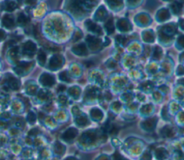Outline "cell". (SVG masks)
<instances>
[{"mask_svg":"<svg viewBox=\"0 0 184 160\" xmlns=\"http://www.w3.org/2000/svg\"><path fill=\"white\" fill-rule=\"evenodd\" d=\"M179 83L181 84H184V79H181V80H179Z\"/></svg>","mask_w":184,"mask_h":160,"instance_id":"cell-29","label":"cell"},{"mask_svg":"<svg viewBox=\"0 0 184 160\" xmlns=\"http://www.w3.org/2000/svg\"><path fill=\"white\" fill-rule=\"evenodd\" d=\"M28 23V18L23 13H20L17 17V24L20 26H25Z\"/></svg>","mask_w":184,"mask_h":160,"instance_id":"cell-14","label":"cell"},{"mask_svg":"<svg viewBox=\"0 0 184 160\" xmlns=\"http://www.w3.org/2000/svg\"><path fill=\"white\" fill-rule=\"evenodd\" d=\"M38 133V129H32L30 131V133H29V134L30 135H32V134H33V135H35V134H37Z\"/></svg>","mask_w":184,"mask_h":160,"instance_id":"cell-27","label":"cell"},{"mask_svg":"<svg viewBox=\"0 0 184 160\" xmlns=\"http://www.w3.org/2000/svg\"><path fill=\"white\" fill-rule=\"evenodd\" d=\"M172 7H173V12H175V13L178 14L180 12V4H177V3L176 2V4H173Z\"/></svg>","mask_w":184,"mask_h":160,"instance_id":"cell-22","label":"cell"},{"mask_svg":"<svg viewBox=\"0 0 184 160\" xmlns=\"http://www.w3.org/2000/svg\"><path fill=\"white\" fill-rule=\"evenodd\" d=\"M161 134L163 137L166 138H171L173 137L175 132H174L173 128L168 125V126L163 127V129L161 130Z\"/></svg>","mask_w":184,"mask_h":160,"instance_id":"cell-10","label":"cell"},{"mask_svg":"<svg viewBox=\"0 0 184 160\" xmlns=\"http://www.w3.org/2000/svg\"><path fill=\"white\" fill-rule=\"evenodd\" d=\"M59 78L61 80H63V81L68 82V83L71 82V79H70L69 75H68V73H67V72H66V71H63V72H61L59 75Z\"/></svg>","mask_w":184,"mask_h":160,"instance_id":"cell-15","label":"cell"},{"mask_svg":"<svg viewBox=\"0 0 184 160\" xmlns=\"http://www.w3.org/2000/svg\"><path fill=\"white\" fill-rule=\"evenodd\" d=\"M77 130L74 128H71V129H68L64 134H63V139L66 141H71L74 139L77 135Z\"/></svg>","mask_w":184,"mask_h":160,"instance_id":"cell-6","label":"cell"},{"mask_svg":"<svg viewBox=\"0 0 184 160\" xmlns=\"http://www.w3.org/2000/svg\"><path fill=\"white\" fill-rule=\"evenodd\" d=\"M114 160H127V159H126L125 157H123L122 156H121L119 152H116L115 153V154H114Z\"/></svg>","mask_w":184,"mask_h":160,"instance_id":"cell-21","label":"cell"},{"mask_svg":"<svg viewBox=\"0 0 184 160\" xmlns=\"http://www.w3.org/2000/svg\"><path fill=\"white\" fill-rule=\"evenodd\" d=\"M142 160H151V154L148 152H146L142 157Z\"/></svg>","mask_w":184,"mask_h":160,"instance_id":"cell-23","label":"cell"},{"mask_svg":"<svg viewBox=\"0 0 184 160\" xmlns=\"http://www.w3.org/2000/svg\"><path fill=\"white\" fill-rule=\"evenodd\" d=\"M63 64V59L59 55H54L50 60L49 63V68L52 70H56L61 68Z\"/></svg>","mask_w":184,"mask_h":160,"instance_id":"cell-1","label":"cell"},{"mask_svg":"<svg viewBox=\"0 0 184 160\" xmlns=\"http://www.w3.org/2000/svg\"><path fill=\"white\" fill-rule=\"evenodd\" d=\"M105 27H106V29H107V30L108 31V32L109 33H111V32H114L113 20H112V19L109 20V21L107 23V24L105 25Z\"/></svg>","mask_w":184,"mask_h":160,"instance_id":"cell-16","label":"cell"},{"mask_svg":"<svg viewBox=\"0 0 184 160\" xmlns=\"http://www.w3.org/2000/svg\"><path fill=\"white\" fill-rule=\"evenodd\" d=\"M65 89H66V87H65L64 85H60L58 88V91H60V92L63 91Z\"/></svg>","mask_w":184,"mask_h":160,"instance_id":"cell-28","label":"cell"},{"mask_svg":"<svg viewBox=\"0 0 184 160\" xmlns=\"http://www.w3.org/2000/svg\"><path fill=\"white\" fill-rule=\"evenodd\" d=\"M2 25L3 26L5 27L8 28V29H12L15 26V19H14L13 16L10 15H6L3 17L2 18Z\"/></svg>","mask_w":184,"mask_h":160,"instance_id":"cell-4","label":"cell"},{"mask_svg":"<svg viewBox=\"0 0 184 160\" xmlns=\"http://www.w3.org/2000/svg\"><path fill=\"white\" fill-rule=\"evenodd\" d=\"M33 85H30L29 87H28V88L27 89V93H29V94L30 95H34L35 93H36V89H37V87H35V88H33Z\"/></svg>","mask_w":184,"mask_h":160,"instance_id":"cell-19","label":"cell"},{"mask_svg":"<svg viewBox=\"0 0 184 160\" xmlns=\"http://www.w3.org/2000/svg\"><path fill=\"white\" fill-rule=\"evenodd\" d=\"M36 116L33 112H30L28 115V120L30 123H34L35 122Z\"/></svg>","mask_w":184,"mask_h":160,"instance_id":"cell-18","label":"cell"},{"mask_svg":"<svg viewBox=\"0 0 184 160\" xmlns=\"http://www.w3.org/2000/svg\"><path fill=\"white\" fill-rule=\"evenodd\" d=\"M16 8H17V4L14 1H7L4 3V9L7 12H12V11L15 10Z\"/></svg>","mask_w":184,"mask_h":160,"instance_id":"cell-13","label":"cell"},{"mask_svg":"<svg viewBox=\"0 0 184 160\" xmlns=\"http://www.w3.org/2000/svg\"><path fill=\"white\" fill-rule=\"evenodd\" d=\"M72 50L74 53L79 55H84L87 54L86 47L84 44H80V45L74 46Z\"/></svg>","mask_w":184,"mask_h":160,"instance_id":"cell-8","label":"cell"},{"mask_svg":"<svg viewBox=\"0 0 184 160\" xmlns=\"http://www.w3.org/2000/svg\"><path fill=\"white\" fill-rule=\"evenodd\" d=\"M64 150H65V147H63L62 144H61L59 142H58V143L55 144V151H56L57 153L62 154L63 152H64Z\"/></svg>","mask_w":184,"mask_h":160,"instance_id":"cell-17","label":"cell"},{"mask_svg":"<svg viewBox=\"0 0 184 160\" xmlns=\"http://www.w3.org/2000/svg\"><path fill=\"white\" fill-rule=\"evenodd\" d=\"M76 121L79 125H85L87 123V118L85 117H80L78 118Z\"/></svg>","mask_w":184,"mask_h":160,"instance_id":"cell-20","label":"cell"},{"mask_svg":"<svg viewBox=\"0 0 184 160\" xmlns=\"http://www.w3.org/2000/svg\"><path fill=\"white\" fill-rule=\"evenodd\" d=\"M168 156V152L163 148H159L155 152V156L158 159H166Z\"/></svg>","mask_w":184,"mask_h":160,"instance_id":"cell-11","label":"cell"},{"mask_svg":"<svg viewBox=\"0 0 184 160\" xmlns=\"http://www.w3.org/2000/svg\"><path fill=\"white\" fill-rule=\"evenodd\" d=\"M37 50L36 45L32 41H28L23 45V53L28 56H33Z\"/></svg>","mask_w":184,"mask_h":160,"instance_id":"cell-3","label":"cell"},{"mask_svg":"<svg viewBox=\"0 0 184 160\" xmlns=\"http://www.w3.org/2000/svg\"><path fill=\"white\" fill-rule=\"evenodd\" d=\"M33 63H28V62H22L20 64L17 66V68H15V70L17 73H18L19 75H23L24 71L25 70L29 68L30 67L32 66Z\"/></svg>","mask_w":184,"mask_h":160,"instance_id":"cell-7","label":"cell"},{"mask_svg":"<svg viewBox=\"0 0 184 160\" xmlns=\"http://www.w3.org/2000/svg\"><path fill=\"white\" fill-rule=\"evenodd\" d=\"M40 83L42 84L43 86H53L55 83V78L53 75L49 73H43L41 75L40 78Z\"/></svg>","mask_w":184,"mask_h":160,"instance_id":"cell-2","label":"cell"},{"mask_svg":"<svg viewBox=\"0 0 184 160\" xmlns=\"http://www.w3.org/2000/svg\"><path fill=\"white\" fill-rule=\"evenodd\" d=\"M38 60L39 64L40 66H43L45 65L46 61V54L43 50H40L38 54Z\"/></svg>","mask_w":184,"mask_h":160,"instance_id":"cell-12","label":"cell"},{"mask_svg":"<svg viewBox=\"0 0 184 160\" xmlns=\"http://www.w3.org/2000/svg\"><path fill=\"white\" fill-rule=\"evenodd\" d=\"M7 83L9 88H12V90H18L20 87V82L19 81L18 79L12 75H9L8 78Z\"/></svg>","mask_w":184,"mask_h":160,"instance_id":"cell-5","label":"cell"},{"mask_svg":"<svg viewBox=\"0 0 184 160\" xmlns=\"http://www.w3.org/2000/svg\"><path fill=\"white\" fill-rule=\"evenodd\" d=\"M5 37H6V34H5V32H4V31L3 30L0 29V40L4 39V38H5Z\"/></svg>","mask_w":184,"mask_h":160,"instance_id":"cell-26","label":"cell"},{"mask_svg":"<svg viewBox=\"0 0 184 160\" xmlns=\"http://www.w3.org/2000/svg\"><path fill=\"white\" fill-rule=\"evenodd\" d=\"M84 64L87 68H89V67H91L92 66H93V65H94V63H93L92 61H85Z\"/></svg>","mask_w":184,"mask_h":160,"instance_id":"cell-25","label":"cell"},{"mask_svg":"<svg viewBox=\"0 0 184 160\" xmlns=\"http://www.w3.org/2000/svg\"><path fill=\"white\" fill-rule=\"evenodd\" d=\"M86 25L88 30L93 32H96L99 35H101V33H102L101 28H100L97 25L92 23L91 20H87V21L86 22Z\"/></svg>","mask_w":184,"mask_h":160,"instance_id":"cell-9","label":"cell"},{"mask_svg":"<svg viewBox=\"0 0 184 160\" xmlns=\"http://www.w3.org/2000/svg\"><path fill=\"white\" fill-rule=\"evenodd\" d=\"M81 37H82L81 32L79 31V30H78V31L76 32L75 33V35H74V41H77V40H79V39H80Z\"/></svg>","mask_w":184,"mask_h":160,"instance_id":"cell-24","label":"cell"}]
</instances>
